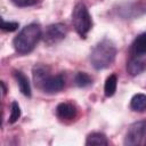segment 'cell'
Wrapping results in <instances>:
<instances>
[{
	"mask_svg": "<svg viewBox=\"0 0 146 146\" xmlns=\"http://www.w3.org/2000/svg\"><path fill=\"white\" fill-rule=\"evenodd\" d=\"M42 36V31L39 24L31 23L26 26H24L21 32L14 38L13 40V46L16 52L21 55H26L31 52L39 40Z\"/></svg>",
	"mask_w": 146,
	"mask_h": 146,
	"instance_id": "1",
	"label": "cell"
},
{
	"mask_svg": "<svg viewBox=\"0 0 146 146\" xmlns=\"http://www.w3.org/2000/svg\"><path fill=\"white\" fill-rule=\"evenodd\" d=\"M116 47L113 41L104 39L99 41L90 54V63L95 70H104L113 64L116 57Z\"/></svg>",
	"mask_w": 146,
	"mask_h": 146,
	"instance_id": "2",
	"label": "cell"
},
{
	"mask_svg": "<svg viewBox=\"0 0 146 146\" xmlns=\"http://www.w3.org/2000/svg\"><path fill=\"white\" fill-rule=\"evenodd\" d=\"M72 23L78 34L81 38H86L88 32L91 29L92 22H91V16L89 14V10L83 2L75 3L72 11Z\"/></svg>",
	"mask_w": 146,
	"mask_h": 146,
	"instance_id": "3",
	"label": "cell"
},
{
	"mask_svg": "<svg viewBox=\"0 0 146 146\" xmlns=\"http://www.w3.org/2000/svg\"><path fill=\"white\" fill-rule=\"evenodd\" d=\"M146 137V121H137L132 123L124 137V145L137 146L140 145Z\"/></svg>",
	"mask_w": 146,
	"mask_h": 146,
	"instance_id": "4",
	"label": "cell"
},
{
	"mask_svg": "<svg viewBox=\"0 0 146 146\" xmlns=\"http://www.w3.org/2000/svg\"><path fill=\"white\" fill-rule=\"evenodd\" d=\"M66 34H67L66 26L62 23H56V24H51L46 27V31L42 34V38L47 44L52 46V44L60 42L66 36Z\"/></svg>",
	"mask_w": 146,
	"mask_h": 146,
	"instance_id": "5",
	"label": "cell"
},
{
	"mask_svg": "<svg viewBox=\"0 0 146 146\" xmlns=\"http://www.w3.org/2000/svg\"><path fill=\"white\" fill-rule=\"evenodd\" d=\"M65 86V79L62 74L57 75H49L40 89H42L47 94H56L60 91Z\"/></svg>",
	"mask_w": 146,
	"mask_h": 146,
	"instance_id": "6",
	"label": "cell"
},
{
	"mask_svg": "<svg viewBox=\"0 0 146 146\" xmlns=\"http://www.w3.org/2000/svg\"><path fill=\"white\" fill-rule=\"evenodd\" d=\"M127 70L132 76L139 75L146 70V60L143 56H132L127 63Z\"/></svg>",
	"mask_w": 146,
	"mask_h": 146,
	"instance_id": "7",
	"label": "cell"
},
{
	"mask_svg": "<svg viewBox=\"0 0 146 146\" xmlns=\"http://www.w3.org/2000/svg\"><path fill=\"white\" fill-rule=\"evenodd\" d=\"M56 114L62 120H72L76 116V108L70 103H60L56 107Z\"/></svg>",
	"mask_w": 146,
	"mask_h": 146,
	"instance_id": "8",
	"label": "cell"
},
{
	"mask_svg": "<svg viewBox=\"0 0 146 146\" xmlns=\"http://www.w3.org/2000/svg\"><path fill=\"white\" fill-rule=\"evenodd\" d=\"M32 75H33V81H34V84L38 87V88H41V86L43 84V82L46 81V79L50 75L49 73V70L47 66H43V65H35L32 70Z\"/></svg>",
	"mask_w": 146,
	"mask_h": 146,
	"instance_id": "9",
	"label": "cell"
},
{
	"mask_svg": "<svg viewBox=\"0 0 146 146\" xmlns=\"http://www.w3.org/2000/svg\"><path fill=\"white\" fill-rule=\"evenodd\" d=\"M132 56H144L146 55V32L139 34L131 43Z\"/></svg>",
	"mask_w": 146,
	"mask_h": 146,
	"instance_id": "10",
	"label": "cell"
},
{
	"mask_svg": "<svg viewBox=\"0 0 146 146\" xmlns=\"http://www.w3.org/2000/svg\"><path fill=\"white\" fill-rule=\"evenodd\" d=\"M14 76L17 81V84H18V88H19L21 92L26 97H31V95H32L31 84H30V81H29L27 76L21 71H14Z\"/></svg>",
	"mask_w": 146,
	"mask_h": 146,
	"instance_id": "11",
	"label": "cell"
},
{
	"mask_svg": "<svg viewBox=\"0 0 146 146\" xmlns=\"http://www.w3.org/2000/svg\"><path fill=\"white\" fill-rule=\"evenodd\" d=\"M130 107L135 112H144V111H146V95L145 94H136L131 98Z\"/></svg>",
	"mask_w": 146,
	"mask_h": 146,
	"instance_id": "12",
	"label": "cell"
},
{
	"mask_svg": "<svg viewBox=\"0 0 146 146\" xmlns=\"http://www.w3.org/2000/svg\"><path fill=\"white\" fill-rule=\"evenodd\" d=\"M116 86H117V78L115 74H111L104 84V92L106 97H112L115 91H116Z\"/></svg>",
	"mask_w": 146,
	"mask_h": 146,
	"instance_id": "13",
	"label": "cell"
},
{
	"mask_svg": "<svg viewBox=\"0 0 146 146\" xmlns=\"http://www.w3.org/2000/svg\"><path fill=\"white\" fill-rule=\"evenodd\" d=\"M86 145H108V140L104 133L100 132H92L88 135L86 139Z\"/></svg>",
	"mask_w": 146,
	"mask_h": 146,
	"instance_id": "14",
	"label": "cell"
},
{
	"mask_svg": "<svg viewBox=\"0 0 146 146\" xmlns=\"http://www.w3.org/2000/svg\"><path fill=\"white\" fill-rule=\"evenodd\" d=\"M74 82H75V84L78 87L84 88V87H88V86H90L92 83V79L86 72H78L75 78H74Z\"/></svg>",
	"mask_w": 146,
	"mask_h": 146,
	"instance_id": "15",
	"label": "cell"
},
{
	"mask_svg": "<svg viewBox=\"0 0 146 146\" xmlns=\"http://www.w3.org/2000/svg\"><path fill=\"white\" fill-rule=\"evenodd\" d=\"M21 117V107L16 102L11 103V112H10V116H9V123H15L18 121V119Z\"/></svg>",
	"mask_w": 146,
	"mask_h": 146,
	"instance_id": "16",
	"label": "cell"
},
{
	"mask_svg": "<svg viewBox=\"0 0 146 146\" xmlns=\"http://www.w3.org/2000/svg\"><path fill=\"white\" fill-rule=\"evenodd\" d=\"M19 24L17 22H7V21H3L1 22V30L2 31H6V32H14L18 29Z\"/></svg>",
	"mask_w": 146,
	"mask_h": 146,
	"instance_id": "17",
	"label": "cell"
},
{
	"mask_svg": "<svg viewBox=\"0 0 146 146\" xmlns=\"http://www.w3.org/2000/svg\"><path fill=\"white\" fill-rule=\"evenodd\" d=\"M11 1L17 7H30L38 2V0H11Z\"/></svg>",
	"mask_w": 146,
	"mask_h": 146,
	"instance_id": "18",
	"label": "cell"
},
{
	"mask_svg": "<svg viewBox=\"0 0 146 146\" xmlns=\"http://www.w3.org/2000/svg\"><path fill=\"white\" fill-rule=\"evenodd\" d=\"M0 84H1V88H2V96H5V95H6V92H7V88H6L5 83H3V81H1V82H0Z\"/></svg>",
	"mask_w": 146,
	"mask_h": 146,
	"instance_id": "19",
	"label": "cell"
}]
</instances>
